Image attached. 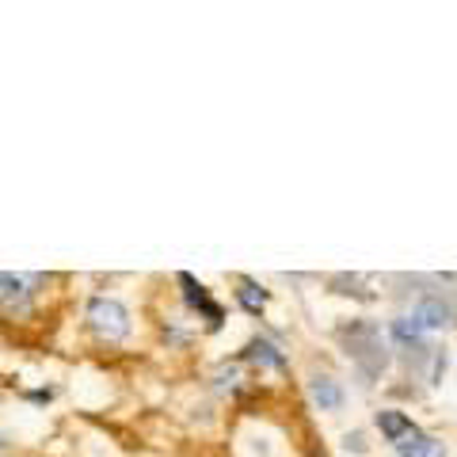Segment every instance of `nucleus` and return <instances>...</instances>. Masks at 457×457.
I'll use <instances>...</instances> for the list:
<instances>
[{
    "mask_svg": "<svg viewBox=\"0 0 457 457\" xmlns=\"http://www.w3.org/2000/svg\"><path fill=\"white\" fill-rule=\"evenodd\" d=\"M0 286H4V275H0Z\"/></svg>",
    "mask_w": 457,
    "mask_h": 457,
    "instance_id": "11",
    "label": "nucleus"
},
{
    "mask_svg": "<svg viewBox=\"0 0 457 457\" xmlns=\"http://www.w3.org/2000/svg\"><path fill=\"white\" fill-rule=\"evenodd\" d=\"M12 450H16V442H12L8 435H0V457H8Z\"/></svg>",
    "mask_w": 457,
    "mask_h": 457,
    "instance_id": "10",
    "label": "nucleus"
},
{
    "mask_svg": "<svg viewBox=\"0 0 457 457\" xmlns=\"http://www.w3.org/2000/svg\"><path fill=\"white\" fill-rule=\"evenodd\" d=\"M245 359H248V362H260V366H275V370H286L282 351L275 347V343H267V339H252V343H248V351H245Z\"/></svg>",
    "mask_w": 457,
    "mask_h": 457,
    "instance_id": "5",
    "label": "nucleus"
},
{
    "mask_svg": "<svg viewBox=\"0 0 457 457\" xmlns=\"http://www.w3.org/2000/svg\"><path fill=\"white\" fill-rule=\"evenodd\" d=\"M411 317L423 324V332L427 328H431V332H446V328L457 320V305L450 302V297H442V294H427Z\"/></svg>",
    "mask_w": 457,
    "mask_h": 457,
    "instance_id": "3",
    "label": "nucleus"
},
{
    "mask_svg": "<svg viewBox=\"0 0 457 457\" xmlns=\"http://www.w3.org/2000/svg\"><path fill=\"white\" fill-rule=\"evenodd\" d=\"M237 302L245 305L248 312H260L263 305H267V294L260 290V286L255 282H240V290H237Z\"/></svg>",
    "mask_w": 457,
    "mask_h": 457,
    "instance_id": "8",
    "label": "nucleus"
},
{
    "mask_svg": "<svg viewBox=\"0 0 457 457\" xmlns=\"http://www.w3.org/2000/svg\"><path fill=\"white\" fill-rule=\"evenodd\" d=\"M393 339L400 347H420L423 343V324L416 317H396L393 320Z\"/></svg>",
    "mask_w": 457,
    "mask_h": 457,
    "instance_id": "7",
    "label": "nucleus"
},
{
    "mask_svg": "<svg viewBox=\"0 0 457 457\" xmlns=\"http://www.w3.org/2000/svg\"><path fill=\"white\" fill-rule=\"evenodd\" d=\"M84 324L99 343H122L130 336V309H126L119 297H107V294H96L88 297L84 305Z\"/></svg>",
    "mask_w": 457,
    "mask_h": 457,
    "instance_id": "1",
    "label": "nucleus"
},
{
    "mask_svg": "<svg viewBox=\"0 0 457 457\" xmlns=\"http://www.w3.org/2000/svg\"><path fill=\"white\" fill-rule=\"evenodd\" d=\"M309 396H312V404H317L320 411H339V404H343L339 381L328 378V374H312L309 378Z\"/></svg>",
    "mask_w": 457,
    "mask_h": 457,
    "instance_id": "4",
    "label": "nucleus"
},
{
    "mask_svg": "<svg viewBox=\"0 0 457 457\" xmlns=\"http://www.w3.org/2000/svg\"><path fill=\"white\" fill-rule=\"evenodd\" d=\"M378 427L385 431V438H389V442H400L404 435L416 431V427H411V420L404 416V411H378Z\"/></svg>",
    "mask_w": 457,
    "mask_h": 457,
    "instance_id": "6",
    "label": "nucleus"
},
{
    "mask_svg": "<svg viewBox=\"0 0 457 457\" xmlns=\"http://www.w3.org/2000/svg\"><path fill=\"white\" fill-rule=\"evenodd\" d=\"M42 286H46V278L42 275H4V286H0V320L8 324H23L35 317L38 309V294Z\"/></svg>",
    "mask_w": 457,
    "mask_h": 457,
    "instance_id": "2",
    "label": "nucleus"
},
{
    "mask_svg": "<svg viewBox=\"0 0 457 457\" xmlns=\"http://www.w3.org/2000/svg\"><path fill=\"white\" fill-rule=\"evenodd\" d=\"M27 400H31V404H50L54 400V389H35V393H23Z\"/></svg>",
    "mask_w": 457,
    "mask_h": 457,
    "instance_id": "9",
    "label": "nucleus"
}]
</instances>
